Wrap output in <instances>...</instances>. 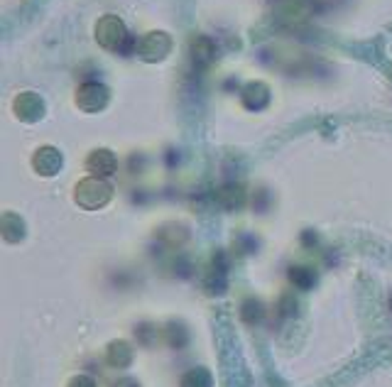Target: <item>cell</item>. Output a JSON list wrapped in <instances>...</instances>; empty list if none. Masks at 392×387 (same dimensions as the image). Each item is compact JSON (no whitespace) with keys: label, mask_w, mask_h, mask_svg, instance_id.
<instances>
[{"label":"cell","mask_w":392,"mask_h":387,"mask_svg":"<svg viewBox=\"0 0 392 387\" xmlns=\"http://www.w3.org/2000/svg\"><path fill=\"white\" fill-rule=\"evenodd\" d=\"M111 194L113 189L108 182L98 179V177H88L76 186V201L88 211H96V208H103L111 201Z\"/></svg>","instance_id":"6da1fadb"},{"label":"cell","mask_w":392,"mask_h":387,"mask_svg":"<svg viewBox=\"0 0 392 387\" xmlns=\"http://www.w3.org/2000/svg\"><path fill=\"white\" fill-rule=\"evenodd\" d=\"M96 34H98V42H101L103 47H108V49H118V47H121L123 39L128 37L126 27H123V22L118 18L101 20V22H98Z\"/></svg>","instance_id":"7a4b0ae2"},{"label":"cell","mask_w":392,"mask_h":387,"mask_svg":"<svg viewBox=\"0 0 392 387\" xmlns=\"http://www.w3.org/2000/svg\"><path fill=\"white\" fill-rule=\"evenodd\" d=\"M116 167H118L116 157H113V152H108V150L91 152V157L86 160V170L91 172V175H96V177L113 175V172H116Z\"/></svg>","instance_id":"3957f363"},{"label":"cell","mask_w":392,"mask_h":387,"mask_svg":"<svg viewBox=\"0 0 392 387\" xmlns=\"http://www.w3.org/2000/svg\"><path fill=\"white\" fill-rule=\"evenodd\" d=\"M32 167L39 172V175L52 177L54 172L62 167V155H59L57 150H52V147H44V150H39L37 157L32 160Z\"/></svg>","instance_id":"277c9868"},{"label":"cell","mask_w":392,"mask_h":387,"mask_svg":"<svg viewBox=\"0 0 392 387\" xmlns=\"http://www.w3.org/2000/svg\"><path fill=\"white\" fill-rule=\"evenodd\" d=\"M130 360H133V351L126 341H113L108 346V363L113 368H126V365H130Z\"/></svg>","instance_id":"5b68a950"},{"label":"cell","mask_w":392,"mask_h":387,"mask_svg":"<svg viewBox=\"0 0 392 387\" xmlns=\"http://www.w3.org/2000/svg\"><path fill=\"white\" fill-rule=\"evenodd\" d=\"M182 387H211V375L206 370H189L182 378Z\"/></svg>","instance_id":"8992f818"},{"label":"cell","mask_w":392,"mask_h":387,"mask_svg":"<svg viewBox=\"0 0 392 387\" xmlns=\"http://www.w3.org/2000/svg\"><path fill=\"white\" fill-rule=\"evenodd\" d=\"M290 280L295 282L299 290H309V287L314 285V272L306 270V267H295V270L290 272Z\"/></svg>","instance_id":"52a82bcc"},{"label":"cell","mask_w":392,"mask_h":387,"mask_svg":"<svg viewBox=\"0 0 392 387\" xmlns=\"http://www.w3.org/2000/svg\"><path fill=\"white\" fill-rule=\"evenodd\" d=\"M69 387H96V383L91 378H86V375H76V378H72Z\"/></svg>","instance_id":"ba28073f"},{"label":"cell","mask_w":392,"mask_h":387,"mask_svg":"<svg viewBox=\"0 0 392 387\" xmlns=\"http://www.w3.org/2000/svg\"><path fill=\"white\" fill-rule=\"evenodd\" d=\"M390 306H392V304H390Z\"/></svg>","instance_id":"9c48e42d"}]
</instances>
